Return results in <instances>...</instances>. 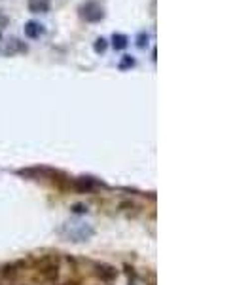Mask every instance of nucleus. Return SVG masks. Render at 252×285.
I'll use <instances>...</instances> for the list:
<instances>
[{"label":"nucleus","instance_id":"obj_4","mask_svg":"<svg viewBox=\"0 0 252 285\" xmlns=\"http://www.w3.org/2000/svg\"><path fill=\"white\" fill-rule=\"evenodd\" d=\"M31 11H46L50 8V0H29Z\"/></svg>","mask_w":252,"mask_h":285},{"label":"nucleus","instance_id":"obj_8","mask_svg":"<svg viewBox=\"0 0 252 285\" xmlns=\"http://www.w3.org/2000/svg\"><path fill=\"white\" fill-rule=\"evenodd\" d=\"M126 67H133V59L131 57H126V61L122 63V69H126Z\"/></svg>","mask_w":252,"mask_h":285},{"label":"nucleus","instance_id":"obj_1","mask_svg":"<svg viewBox=\"0 0 252 285\" xmlns=\"http://www.w3.org/2000/svg\"><path fill=\"white\" fill-rule=\"evenodd\" d=\"M38 274L42 276L44 280H55L59 274V261L53 257L42 259V263H38Z\"/></svg>","mask_w":252,"mask_h":285},{"label":"nucleus","instance_id":"obj_5","mask_svg":"<svg viewBox=\"0 0 252 285\" xmlns=\"http://www.w3.org/2000/svg\"><path fill=\"white\" fill-rule=\"evenodd\" d=\"M23 50H27V48H25V46H23L19 40H10V44H8V46L2 50V53H10V55H11V53L23 52Z\"/></svg>","mask_w":252,"mask_h":285},{"label":"nucleus","instance_id":"obj_7","mask_svg":"<svg viewBox=\"0 0 252 285\" xmlns=\"http://www.w3.org/2000/svg\"><path fill=\"white\" fill-rule=\"evenodd\" d=\"M105 50H106V40H105V38H99V40H97V44H95V52L103 53Z\"/></svg>","mask_w":252,"mask_h":285},{"label":"nucleus","instance_id":"obj_2","mask_svg":"<svg viewBox=\"0 0 252 285\" xmlns=\"http://www.w3.org/2000/svg\"><path fill=\"white\" fill-rule=\"evenodd\" d=\"M82 15L87 21H99L103 17V8L99 4H95V2H87L82 8Z\"/></svg>","mask_w":252,"mask_h":285},{"label":"nucleus","instance_id":"obj_3","mask_svg":"<svg viewBox=\"0 0 252 285\" xmlns=\"http://www.w3.org/2000/svg\"><path fill=\"white\" fill-rule=\"evenodd\" d=\"M25 34L29 38H38L42 34V25L40 23H34V21H29L25 25Z\"/></svg>","mask_w":252,"mask_h":285},{"label":"nucleus","instance_id":"obj_6","mask_svg":"<svg viewBox=\"0 0 252 285\" xmlns=\"http://www.w3.org/2000/svg\"><path fill=\"white\" fill-rule=\"evenodd\" d=\"M112 42H114L116 50H124V48L127 46V36H124V34H114Z\"/></svg>","mask_w":252,"mask_h":285}]
</instances>
